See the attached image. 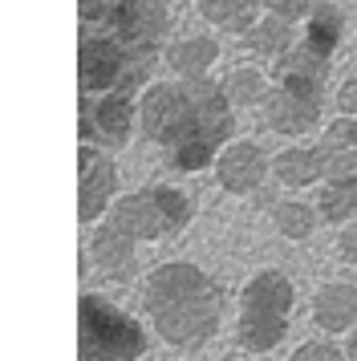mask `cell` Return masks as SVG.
<instances>
[{"label": "cell", "mask_w": 357, "mask_h": 361, "mask_svg": "<svg viewBox=\"0 0 357 361\" xmlns=\"http://www.w3.org/2000/svg\"><path fill=\"white\" fill-rule=\"evenodd\" d=\"M143 312L162 345L195 353L224 325V288L191 260L155 264L143 280Z\"/></svg>", "instance_id": "cell-1"}, {"label": "cell", "mask_w": 357, "mask_h": 361, "mask_svg": "<svg viewBox=\"0 0 357 361\" xmlns=\"http://www.w3.org/2000/svg\"><path fill=\"white\" fill-rule=\"evenodd\" d=\"M138 126L143 138H150L155 147L167 154H175L178 147H211L224 150L227 142H236V106L227 102L219 82H155L143 90L138 98Z\"/></svg>", "instance_id": "cell-2"}, {"label": "cell", "mask_w": 357, "mask_h": 361, "mask_svg": "<svg viewBox=\"0 0 357 361\" xmlns=\"http://www.w3.org/2000/svg\"><path fill=\"white\" fill-rule=\"evenodd\" d=\"M296 288L280 268H260L240 288V317H236V349L248 357H268L289 337Z\"/></svg>", "instance_id": "cell-3"}, {"label": "cell", "mask_w": 357, "mask_h": 361, "mask_svg": "<svg viewBox=\"0 0 357 361\" xmlns=\"http://www.w3.org/2000/svg\"><path fill=\"white\" fill-rule=\"evenodd\" d=\"M150 337L138 317L102 293L78 296V361H143Z\"/></svg>", "instance_id": "cell-4"}, {"label": "cell", "mask_w": 357, "mask_h": 361, "mask_svg": "<svg viewBox=\"0 0 357 361\" xmlns=\"http://www.w3.org/2000/svg\"><path fill=\"white\" fill-rule=\"evenodd\" d=\"M195 203L187 199V191L178 187H167V183H155V187H143V191H130L110 207L106 219H114L122 231H130L138 244H159L167 235H178V231L191 224Z\"/></svg>", "instance_id": "cell-5"}, {"label": "cell", "mask_w": 357, "mask_h": 361, "mask_svg": "<svg viewBox=\"0 0 357 361\" xmlns=\"http://www.w3.org/2000/svg\"><path fill=\"white\" fill-rule=\"evenodd\" d=\"M130 49L110 29H85L78 41V90L81 98H106L126 85Z\"/></svg>", "instance_id": "cell-6"}, {"label": "cell", "mask_w": 357, "mask_h": 361, "mask_svg": "<svg viewBox=\"0 0 357 361\" xmlns=\"http://www.w3.org/2000/svg\"><path fill=\"white\" fill-rule=\"evenodd\" d=\"M118 199H122L118 195V163L110 159V150L81 142L78 147V219L97 228Z\"/></svg>", "instance_id": "cell-7"}, {"label": "cell", "mask_w": 357, "mask_h": 361, "mask_svg": "<svg viewBox=\"0 0 357 361\" xmlns=\"http://www.w3.org/2000/svg\"><path fill=\"white\" fill-rule=\"evenodd\" d=\"M138 126V98L130 94H106V98H81L78 110V130L90 147L118 150L130 142V134Z\"/></svg>", "instance_id": "cell-8"}, {"label": "cell", "mask_w": 357, "mask_h": 361, "mask_svg": "<svg viewBox=\"0 0 357 361\" xmlns=\"http://www.w3.org/2000/svg\"><path fill=\"white\" fill-rule=\"evenodd\" d=\"M106 29L126 49H167L162 41L171 29V4L167 0H126Z\"/></svg>", "instance_id": "cell-9"}, {"label": "cell", "mask_w": 357, "mask_h": 361, "mask_svg": "<svg viewBox=\"0 0 357 361\" xmlns=\"http://www.w3.org/2000/svg\"><path fill=\"white\" fill-rule=\"evenodd\" d=\"M90 260L110 284H130L138 276V240L122 231L114 219H102L90 235Z\"/></svg>", "instance_id": "cell-10"}, {"label": "cell", "mask_w": 357, "mask_h": 361, "mask_svg": "<svg viewBox=\"0 0 357 361\" xmlns=\"http://www.w3.org/2000/svg\"><path fill=\"white\" fill-rule=\"evenodd\" d=\"M268 154L256 147V142H248V138H236V142H227L219 150V159H215V179L224 187L227 195H252L260 191V183L268 179Z\"/></svg>", "instance_id": "cell-11"}, {"label": "cell", "mask_w": 357, "mask_h": 361, "mask_svg": "<svg viewBox=\"0 0 357 361\" xmlns=\"http://www.w3.org/2000/svg\"><path fill=\"white\" fill-rule=\"evenodd\" d=\"M321 98H305V94H296V90H284V85H272V94L264 98L260 106V114H264V126L276 134H308L317 130V122H321Z\"/></svg>", "instance_id": "cell-12"}, {"label": "cell", "mask_w": 357, "mask_h": 361, "mask_svg": "<svg viewBox=\"0 0 357 361\" xmlns=\"http://www.w3.org/2000/svg\"><path fill=\"white\" fill-rule=\"evenodd\" d=\"M313 321L325 333H353L357 329V284L349 280H325L313 293Z\"/></svg>", "instance_id": "cell-13"}, {"label": "cell", "mask_w": 357, "mask_h": 361, "mask_svg": "<svg viewBox=\"0 0 357 361\" xmlns=\"http://www.w3.org/2000/svg\"><path fill=\"white\" fill-rule=\"evenodd\" d=\"M224 45L207 33H195V37H178L162 49V61L171 73H178V82H203L211 73V66L219 61Z\"/></svg>", "instance_id": "cell-14"}, {"label": "cell", "mask_w": 357, "mask_h": 361, "mask_svg": "<svg viewBox=\"0 0 357 361\" xmlns=\"http://www.w3.org/2000/svg\"><path fill=\"white\" fill-rule=\"evenodd\" d=\"M325 73H329V61L317 57L313 49H305V41H301L284 61H276V85L296 90V94H305V98L325 102Z\"/></svg>", "instance_id": "cell-15"}, {"label": "cell", "mask_w": 357, "mask_h": 361, "mask_svg": "<svg viewBox=\"0 0 357 361\" xmlns=\"http://www.w3.org/2000/svg\"><path fill=\"white\" fill-rule=\"evenodd\" d=\"M272 175L284 183L289 191H305V187H313L317 179H325L321 147H284L272 159Z\"/></svg>", "instance_id": "cell-16"}, {"label": "cell", "mask_w": 357, "mask_h": 361, "mask_svg": "<svg viewBox=\"0 0 357 361\" xmlns=\"http://www.w3.org/2000/svg\"><path fill=\"white\" fill-rule=\"evenodd\" d=\"M199 17L211 20L215 29H227V33H252L256 29V8H264L260 0H195Z\"/></svg>", "instance_id": "cell-17"}, {"label": "cell", "mask_w": 357, "mask_h": 361, "mask_svg": "<svg viewBox=\"0 0 357 361\" xmlns=\"http://www.w3.org/2000/svg\"><path fill=\"white\" fill-rule=\"evenodd\" d=\"M248 41V49L260 53V57H272V61H284L301 41H296V29H292L289 20L272 17V13H264V17L256 20V29L243 37Z\"/></svg>", "instance_id": "cell-18"}, {"label": "cell", "mask_w": 357, "mask_h": 361, "mask_svg": "<svg viewBox=\"0 0 357 361\" xmlns=\"http://www.w3.org/2000/svg\"><path fill=\"white\" fill-rule=\"evenodd\" d=\"M345 33V17H341L333 4H317L313 17L305 20V49H313L317 57H333L337 53V41Z\"/></svg>", "instance_id": "cell-19"}, {"label": "cell", "mask_w": 357, "mask_h": 361, "mask_svg": "<svg viewBox=\"0 0 357 361\" xmlns=\"http://www.w3.org/2000/svg\"><path fill=\"white\" fill-rule=\"evenodd\" d=\"M219 85H224L227 102H231L236 110H240V106H264V98L272 94V82H268L256 66H231Z\"/></svg>", "instance_id": "cell-20"}, {"label": "cell", "mask_w": 357, "mask_h": 361, "mask_svg": "<svg viewBox=\"0 0 357 361\" xmlns=\"http://www.w3.org/2000/svg\"><path fill=\"white\" fill-rule=\"evenodd\" d=\"M317 207L313 203H305V199H280L272 207V224L276 231L284 235V240H292V244H305L308 235H313V228H317Z\"/></svg>", "instance_id": "cell-21"}, {"label": "cell", "mask_w": 357, "mask_h": 361, "mask_svg": "<svg viewBox=\"0 0 357 361\" xmlns=\"http://www.w3.org/2000/svg\"><path fill=\"white\" fill-rule=\"evenodd\" d=\"M317 215L325 224H349L357 215V179L325 183V191L317 195Z\"/></svg>", "instance_id": "cell-22"}, {"label": "cell", "mask_w": 357, "mask_h": 361, "mask_svg": "<svg viewBox=\"0 0 357 361\" xmlns=\"http://www.w3.org/2000/svg\"><path fill=\"white\" fill-rule=\"evenodd\" d=\"M321 147V159H325V183H349L357 179V150H333L317 142Z\"/></svg>", "instance_id": "cell-23"}, {"label": "cell", "mask_w": 357, "mask_h": 361, "mask_svg": "<svg viewBox=\"0 0 357 361\" xmlns=\"http://www.w3.org/2000/svg\"><path fill=\"white\" fill-rule=\"evenodd\" d=\"M289 361H349V353H345L337 341H325V337H317V341L296 345Z\"/></svg>", "instance_id": "cell-24"}, {"label": "cell", "mask_w": 357, "mask_h": 361, "mask_svg": "<svg viewBox=\"0 0 357 361\" xmlns=\"http://www.w3.org/2000/svg\"><path fill=\"white\" fill-rule=\"evenodd\" d=\"M126 0H78V17L85 29H94V25H110L114 13L122 8Z\"/></svg>", "instance_id": "cell-25"}, {"label": "cell", "mask_w": 357, "mask_h": 361, "mask_svg": "<svg viewBox=\"0 0 357 361\" xmlns=\"http://www.w3.org/2000/svg\"><path fill=\"white\" fill-rule=\"evenodd\" d=\"M325 147L333 150H357V118H337V122H329L321 134Z\"/></svg>", "instance_id": "cell-26"}, {"label": "cell", "mask_w": 357, "mask_h": 361, "mask_svg": "<svg viewBox=\"0 0 357 361\" xmlns=\"http://www.w3.org/2000/svg\"><path fill=\"white\" fill-rule=\"evenodd\" d=\"M272 17L289 20V25H296V20H308L313 17V8H317V0H260Z\"/></svg>", "instance_id": "cell-27"}, {"label": "cell", "mask_w": 357, "mask_h": 361, "mask_svg": "<svg viewBox=\"0 0 357 361\" xmlns=\"http://www.w3.org/2000/svg\"><path fill=\"white\" fill-rule=\"evenodd\" d=\"M337 114L357 118V78H345V82L337 85Z\"/></svg>", "instance_id": "cell-28"}, {"label": "cell", "mask_w": 357, "mask_h": 361, "mask_svg": "<svg viewBox=\"0 0 357 361\" xmlns=\"http://www.w3.org/2000/svg\"><path fill=\"white\" fill-rule=\"evenodd\" d=\"M337 256L345 264H357V224H345L337 231Z\"/></svg>", "instance_id": "cell-29"}, {"label": "cell", "mask_w": 357, "mask_h": 361, "mask_svg": "<svg viewBox=\"0 0 357 361\" xmlns=\"http://www.w3.org/2000/svg\"><path fill=\"white\" fill-rule=\"evenodd\" d=\"M345 353H349V361H357V329L349 333V341H345Z\"/></svg>", "instance_id": "cell-30"}, {"label": "cell", "mask_w": 357, "mask_h": 361, "mask_svg": "<svg viewBox=\"0 0 357 361\" xmlns=\"http://www.w3.org/2000/svg\"><path fill=\"white\" fill-rule=\"evenodd\" d=\"M243 361H268V357H243Z\"/></svg>", "instance_id": "cell-31"}]
</instances>
